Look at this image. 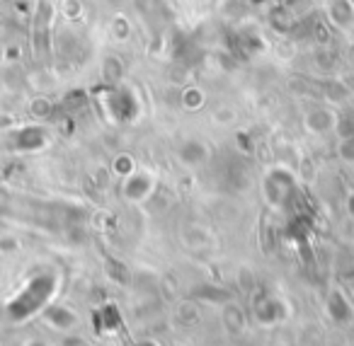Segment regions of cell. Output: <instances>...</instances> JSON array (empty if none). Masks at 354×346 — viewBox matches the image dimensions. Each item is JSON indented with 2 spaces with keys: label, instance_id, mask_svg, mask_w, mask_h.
<instances>
[{
  "label": "cell",
  "instance_id": "cell-1",
  "mask_svg": "<svg viewBox=\"0 0 354 346\" xmlns=\"http://www.w3.org/2000/svg\"><path fill=\"white\" fill-rule=\"evenodd\" d=\"M49 22H51V6L46 3V0H41L39 6V12H37L35 17V35H32V39H35V54H44L46 46H49Z\"/></svg>",
  "mask_w": 354,
  "mask_h": 346
}]
</instances>
